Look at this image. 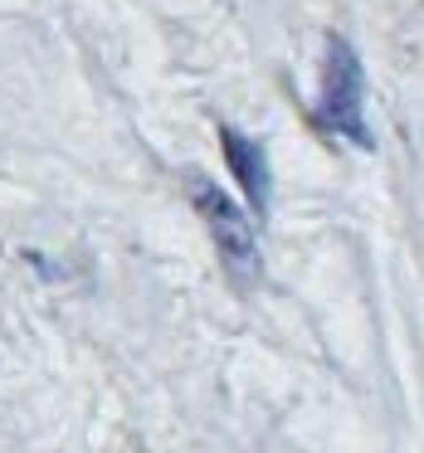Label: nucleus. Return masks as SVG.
I'll use <instances>...</instances> for the list:
<instances>
[{
  "mask_svg": "<svg viewBox=\"0 0 424 453\" xmlns=\"http://www.w3.org/2000/svg\"><path fill=\"white\" fill-rule=\"evenodd\" d=\"M190 196H196V210L200 219L210 225V239H215L220 258L235 278H254L258 273V234H254V219L215 186V180L196 176L190 180Z\"/></svg>",
  "mask_w": 424,
  "mask_h": 453,
  "instance_id": "2",
  "label": "nucleus"
},
{
  "mask_svg": "<svg viewBox=\"0 0 424 453\" xmlns=\"http://www.w3.org/2000/svg\"><path fill=\"white\" fill-rule=\"evenodd\" d=\"M220 151H225V166L235 171L249 210L264 219L268 205H274V166H268V151L254 137H244L239 127H229V122H220Z\"/></svg>",
  "mask_w": 424,
  "mask_h": 453,
  "instance_id": "3",
  "label": "nucleus"
},
{
  "mask_svg": "<svg viewBox=\"0 0 424 453\" xmlns=\"http://www.w3.org/2000/svg\"><path fill=\"white\" fill-rule=\"evenodd\" d=\"M312 112L332 137L356 142V147L371 151V127H366V69H361V54L351 50V40H342V35L327 40L322 88H317Z\"/></svg>",
  "mask_w": 424,
  "mask_h": 453,
  "instance_id": "1",
  "label": "nucleus"
}]
</instances>
